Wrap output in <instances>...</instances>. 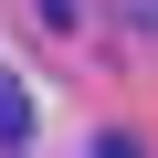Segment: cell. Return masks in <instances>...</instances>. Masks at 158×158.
<instances>
[{"instance_id":"6da1fadb","label":"cell","mask_w":158,"mask_h":158,"mask_svg":"<svg viewBox=\"0 0 158 158\" xmlns=\"http://www.w3.org/2000/svg\"><path fill=\"white\" fill-rule=\"evenodd\" d=\"M21 137H32V95L0 74V148H21Z\"/></svg>"},{"instance_id":"7a4b0ae2","label":"cell","mask_w":158,"mask_h":158,"mask_svg":"<svg viewBox=\"0 0 158 158\" xmlns=\"http://www.w3.org/2000/svg\"><path fill=\"white\" fill-rule=\"evenodd\" d=\"M95 158H137V137H95Z\"/></svg>"}]
</instances>
